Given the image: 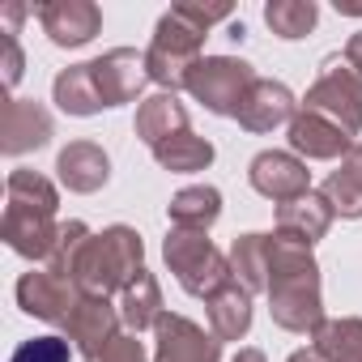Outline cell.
<instances>
[{"label":"cell","mask_w":362,"mask_h":362,"mask_svg":"<svg viewBox=\"0 0 362 362\" xmlns=\"http://www.w3.org/2000/svg\"><path fill=\"white\" fill-rule=\"evenodd\" d=\"M269 311L273 324L286 332H315L324 324V298H320V264L311 256V243L290 235H269Z\"/></svg>","instance_id":"obj_1"},{"label":"cell","mask_w":362,"mask_h":362,"mask_svg":"<svg viewBox=\"0 0 362 362\" xmlns=\"http://www.w3.org/2000/svg\"><path fill=\"white\" fill-rule=\"evenodd\" d=\"M230 13H235L230 5H175V9H166L158 30H153L149 52H145L149 81H158L166 94L184 90L188 73L205 60L201 47H205L209 26L230 22Z\"/></svg>","instance_id":"obj_2"},{"label":"cell","mask_w":362,"mask_h":362,"mask_svg":"<svg viewBox=\"0 0 362 362\" xmlns=\"http://www.w3.org/2000/svg\"><path fill=\"white\" fill-rule=\"evenodd\" d=\"M145 269V243L132 226H107L103 235H90L77 264H73V286L81 294H124V286Z\"/></svg>","instance_id":"obj_3"},{"label":"cell","mask_w":362,"mask_h":362,"mask_svg":"<svg viewBox=\"0 0 362 362\" xmlns=\"http://www.w3.org/2000/svg\"><path fill=\"white\" fill-rule=\"evenodd\" d=\"M166 269L175 273V281L184 286L192 298H214L222 286L235 281L230 260L209 243V230H184V226H170L166 243H162Z\"/></svg>","instance_id":"obj_4"},{"label":"cell","mask_w":362,"mask_h":362,"mask_svg":"<svg viewBox=\"0 0 362 362\" xmlns=\"http://www.w3.org/2000/svg\"><path fill=\"white\" fill-rule=\"evenodd\" d=\"M303 111H315L324 119H332L337 128H345L349 136H358L362 128V77L345 64V56H328L315 86L303 98Z\"/></svg>","instance_id":"obj_5"},{"label":"cell","mask_w":362,"mask_h":362,"mask_svg":"<svg viewBox=\"0 0 362 362\" xmlns=\"http://www.w3.org/2000/svg\"><path fill=\"white\" fill-rule=\"evenodd\" d=\"M256 86V73L247 60H235V56H205L192 73H188V94L197 103H205V111L214 115H239L247 90Z\"/></svg>","instance_id":"obj_6"},{"label":"cell","mask_w":362,"mask_h":362,"mask_svg":"<svg viewBox=\"0 0 362 362\" xmlns=\"http://www.w3.org/2000/svg\"><path fill=\"white\" fill-rule=\"evenodd\" d=\"M247 179H252V188H256L260 197H269V201H277V205L298 201V197L311 192V170H307V162H303L298 153H286V149H264V153H256L252 166H247Z\"/></svg>","instance_id":"obj_7"},{"label":"cell","mask_w":362,"mask_h":362,"mask_svg":"<svg viewBox=\"0 0 362 362\" xmlns=\"http://www.w3.org/2000/svg\"><path fill=\"white\" fill-rule=\"evenodd\" d=\"M153 337V362H222V341L188 315H162Z\"/></svg>","instance_id":"obj_8"},{"label":"cell","mask_w":362,"mask_h":362,"mask_svg":"<svg viewBox=\"0 0 362 362\" xmlns=\"http://www.w3.org/2000/svg\"><path fill=\"white\" fill-rule=\"evenodd\" d=\"M0 235H5V243L26 256V260H43L56 252L60 243V226H56V214L47 209H30V205H13L5 201V222H0Z\"/></svg>","instance_id":"obj_9"},{"label":"cell","mask_w":362,"mask_h":362,"mask_svg":"<svg viewBox=\"0 0 362 362\" xmlns=\"http://www.w3.org/2000/svg\"><path fill=\"white\" fill-rule=\"evenodd\" d=\"M119 307H111L107 298L98 294H81L64 320V337L81 349V358H94L103 345H111L119 337Z\"/></svg>","instance_id":"obj_10"},{"label":"cell","mask_w":362,"mask_h":362,"mask_svg":"<svg viewBox=\"0 0 362 362\" xmlns=\"http://www.w3.org/2000/svg\"><path fill=\"white\" fill-rule=\"evenodd\" d=\"M39 26L56 47H86L103 30V9L94 0H47L39 5Z\"/></svg>","instance_id":"obj_11"},{"label":"cell","mask_w":362,"mask_h":362,"mask_svg":"<svg viewBox=\"0 0 362 362\" xmlns=\"http://www.w3.org/2000/svg\"><path fill=\"white\" fill-rule=\"evenodd\" d=\"M52 141V115L35 98H9L0 115V149L9 158H22L30 149H43Z\"/></svg>","instance_id":"obj_12"},{"label":"cell","mask_w":362,"mask_h":362,"mask_svg":"<svg viewBox=\"0 0 362 362\" xmlns=\"http://www.w3.org/2000/svg\"><path fill=\"white\" fill-rule=\"evenodd\" d=\"M77 298H81V290H77L73 281L47 273V269L26 273V277L18 281V307H22L26 315H35V320L60 324V328H64V320H69V311H73Z\"/></svg>","instance_id":"obj_13"},{"label":"cell","mask_w":362,"mask_h":362,"mask_svg":"<svg viewBox=\"0 0 362 362\" xmlns=\"http://www.w3.org/2000/svg\"><path fill=\"white\" fill-rule=\"evenodd\" d=\"M90 64H94V81H98V94H103L107 107L132 103L145 90V81H149L145 56L132 52V47H115V52H107V56H98Z\"/></svg>","instance_id":"obj_14"},{"label":"cell","mask_w":362,"mask_h":362,"mask_svg":"<svg viewBox=\"0 0 362 362\" xmlns=\"http://www.w3.org/2000/svg\"><path fill=\"white\" fill-rule=\"evenodd\" d=\"M354 145H358V141H354L345 128H337L332 119H324V115H315V111H303V107H298V115L290 119V149L303 153V158L332 162V158H345Z\"/></svg>","instance_id":"obj_15"},{"label":"cell","mask_w":362,"mask_h":362,"mask_svg":"<svg viewBox=\"0 0 362 362\" xmlns=\"http://www.w3.org/2000/svg\"><path fill=\"white\" fill-rule=\"evenodd\" d=\"M294 115H298V107H294L290 86L256 77V86L247 90V98H243V107H239L235 119H239L247 132H273L277 124H290Z\"/></svg>","instance_id":"obj_16"},{"label":"cell","mask_w":362,"mask_h":362,"mask_svg":"<svg viewBox=\"0 0 362 362\" xmlns=\"http://www.w3.org/2000/svg\"><path fill=\"white\" fill-rule=\"evenodd\" d=\"M56 170H60V184L69 192H98L111 179V158L94 141H73V145L60 149Z\"/></svg>","instance_id":"obj_17"},{"label":"cell","mask_w":362,"mask_h":362,"mask_svg":"<svg viewBox=\"0 0 362 362\" xmlns=\"http://www.w3.org/2000/svg\"><path fill=\"white\" fill-rule=\"evenodd\" d=\"M332 218H337V214H332V205L324 201V192H307V197H298V201L277 205V230L290 235V239H303V243L324 239L328 226H332Z\"/></svg>","instance_id":"obj_18"},{"label":"cell","mask_w":362,"mask_h":362,"mask_svg":"<svg viewBox=\"0 0 362 362\" xmlns=\"http://www.w3.org/2000/svg\"><path fill=\"white\" fill-rule=\"evenodd\" d=\"M205 303H209V332L218 341H243L247 337V328H252V290L247 286L230 281Z\"/></svg>","instance_id":"obj_19"},{"label":"cell","mask_w":362,"mask_h":362,"mask_svg":"<svg viewBox=\"0 0 362 362\" xmlns=\"http://www.w3.org/2000/svg\"><path fill=\"white\" fill-rule=\"evenodd\" d=\"M136 136L153 149V145H162V141H170L175 132H188V111H184V103H179L175 94H153V98H145L141 107H136Z\"/></svg>","instance_id":"obj_20"},{"label":"cell","mask_w":362,"mask_h":362,"mask_svg":"<svg viewBox=\"0 0 362 362\" xmlns=\"http://www.w3.org/2000/svg\"><path fill=\"white\" fill-rule=\"evenodd\" d=\"M324 201L341 218H362V141L341 158V166L324 179Z\"/></svg>","instance_id":"obj_21"},{"label":"cell","mask_w":362,"mask_h":362,"mask_svg":"<svg viewBox=\"0 0 362 362\" xmlns=\"http://www.w3.org/2000/svg\"><path fill=\"white\" fill-rule=\"evenodd\" d=\"M52 98H56V107L69 111V115H98V111L107 107L103 94H98V81H94V64H73V69L56 73Z\"/></svg>","instance_id":"obj_22"},{"label":"cell","mask_w":362,"mask_h":362,"mask_svg":"<svg viewBox=\"0 0 362 362\" xmlns=\"http://www.w3.org/2000/svg\"><path fill=\"white\" fill-rule=\"evenodd\" d=\"M162 315H166V311H162V290H158L153 273L141 269V273L124 286V294H119V320H124V324L132 328V337H136V332H145V328H158Z\"/></svg>","instance_id":"obj_23"},{"label":"cell","mask_w":362,"mask_h":362,"mask_svg":"<svg viewBox=\"0 0 362 362\" xmlns=\"http://www.w3.org/2000/svg\"><path fill=\"white\" fill-rule=\"evenodd\" d=\"M170 226H184V230H209L218 218H222V192L214 184H192L184 192H175L170 205Z\"/></svg>","instance_id":"obj_24"},{"label":"cell","mask_w":362,"mask_h":362,"mask_svg":"<svg viewBox=\"0 0 362 362\" xmlns=\"http://www.w3.org/2000/svg\"><path fill=\"white\" fill-rule=\"evenodd\" d=\"M153 158H158V166H162V170L192 175V170H205V166L214 162V145L188 128V132H175L170 141L153 145Z\"/></svg>","instance_id":"obj_25"},{"label":"cell","mask_w":362,"mask_h":362,"mask_svg":"<svg viewBox=\"0 0 362 362\" xmlns=\"http://www.w3.org/2000/svg\"><path fill=\"white\" fill-rule=\"evenodd\" d=\"M315 349L328 358V362H362V320L345 315V320H324L315 332H311Z\"/></svg>","instance_id":"obj_26"},{"label":"cell","mask_w":362,"mask_h":362,"mask_svg":"<svg viewBox=\"0 0 362 362\" xmlns=\"http://www.w3.org/2000/svg\"><path fill=\"white\" fill-rule=\"evenodd\" d=\"M230 269H235V281L247 286L252 294L269 290V235H243V239H235Z\"/></svg>","instance_id":"obj_27"},{"label":"cell","mask_w":362,"mask_h":362,"mask_svg":"<svg viewBox=\"0 0 362 362\" xmlns=\"http://www.w3.org/2000/svg\"><path fill=\"white\" fill-rule=\"evenodd\" d=\"M320 9L311 0H269L264 5V22L277 39H303L311 26H315Z\"/></svg>","instance_id":"obj_28"},{"label":"cell","mask_w":362,"mask_h":362,"mask_svg":"<svg viewBox=\"0 0 362 362\" xmlns=\"http://www.w3.org/2000/svg\"><path fill=\"white\" fill-rule=\"evenodd\" d=\"M5 201L56 214V205H60V192H56V184H52V179H43L39 170H13V175H9V184H5Z\"/></svg>","instance_id":"obj_29"},{"label":"cell","mask_w":362,"mask_h":362,"mask_svg":"<svg viewBox=\"0 0 362 362\" xmlns=\"http://www.w3.org/2000/svg\"><path fill=\"white\" fill-rule=\"evenodd\" d=\"M86 239H90V226H86V222H64V226H60V243H56V252L47 256L43 269L56 273V277H64V281H73V264H77Z\"/></svg>","instance_id":"obj_30"},{"label":"cell","mask_w":362,"mask_h":362,"mask_svg":"<svg viewBox=\"0 0 362 362\" xmlns=\"http://www.w3.org/2000/svg\"><path fill=\"white\" fill-rule=\"evenodd\" d=\"M9 362H73V341L69 337H35V341H22Z\"/></svg>","instance_id":"obj_31"},{"label":"cell","mask_w":362,"mask_h":362,"mask_svg":"<svg viewBox=\"0 0 362 362\" xmlns=\"http://www.w3.org/2000/svg\"><path fill=\"white\" fill-rule=\"evenodd\" d=\"M86 362H149V354H145V345L136 341V337H115L111 345H103L94 358H86Z\"/></svg>","instance_id":"obj_32"},{"label":"cell","mask_w":362,"mask_h":362,"mask_svg":"<svg viewBox=\"0 0 362 362\" xmlns=\"http://www.w3.org/2000/svg\"><path fill=\"white\" fill-rule=\"evenodd\" d=\"M22 69H26L22 47H18V39H9V35H5V86H9V90L22 81Z\"/></svg>","instance_id":"obj_33"},{"label":"cell","mask_w":362,"mask_h":362,"mask_svg":"<svg viewBox=\"0 0 362 362\" xmlns=\"http://www.w3.org/2000/svg\"><path fill=\"white\" fill-rule=\"evenodd\" d=\"M22 18H26V5H18V0H9V5H0V22H5V30H0V35L18 39V26H22Z\"/></svg>","instance_id":"obj_34"},{"label":"cell","mask_w":362,"mask_h":362,"mask_svg":"<svg viewBox=\"0 0 362 362\" xmlns=\"http://www.w3.org/2000/svg\"><path fill=\"white\" fill-rule=\"evenodd\" d=\"M341 56H345V64L362 77V35H354V39L345 43V52H341Z\"/></svg>","instance_id":"obj_35"},{"label":"cell","mask_w":362,"mask_h":362,"mask_svg":"<svg viewBox=\"0 0 362 362\" xmlns=\"http://www.w3.org/2000/svg\"><path fill=\"white\" fill-rule=\"evenodd\" d=\"M286 362H328V358H324V354H320V349L311 345V349H294V354H290Z\"/></svg>","instance_id":"obj_36"},{"label":"cell","mask_w":362,"mask_h":362,"mask_svg":"<svg viewBox=\"0 0 362 362\" xmlns=\"http://www.w3.org/2000/svg\"><path fill=\"white\" fill-rule=\"evenodd\" d=\"M230 362H269V358H264L260 349H239V354H235Z\"/></svg>","instance_id":"obj_37"}]
</instances>
